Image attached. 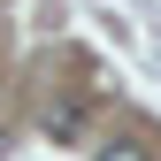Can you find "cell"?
<instances>
[{
    "mask_svg": "<svg viewBox=\"0 0 161 161\" xmlns=\"http://www.w3.org/2000/svg\"><path fill=\"white\" fill-rule=\"evenodd\" d=\"M77 130H85V115H77V108H54V115H46V138H77Z\"/></svg>",
    "mask_w": 161,
    "mask_h": 161,
    "instance_id": "6da1fadb",
    "label": "cell"
},
{
    "mask_svg": "<svg viewBox=\"0 0 161 161\" xmlns=\"http://www.w3.org/2000/svg\"><path fill=\"white\" fill-rule=\"evenodd\" d=\"M100 161H146V146H130V138H115V146H100Z\"/></svg>",
    "mask_w": 161,
    "mask_h": 161,
    "instance_id": "7a4b0ae2",
    "label": "cell"
}]
</instances>
